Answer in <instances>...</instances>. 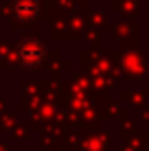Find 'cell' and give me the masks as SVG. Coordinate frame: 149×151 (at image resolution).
I'll list each match as a JSON object with an SVG mask.
<instances>
[{"instance_id":"obj_1","label":"cell","mask_w":149,"mask_h":151,"mask_svg":"<svg viewBox=\"0 0 149 151\" xmlns=\"http://www.w3.org/2000/svg\"><path fill=\"white\" fill-rule=\"evenodd\" d=\"M13 13L18 15L20 20L35 18V15L40 13V4H37V0H15L13 2Z\"/></svg>"}]
</instances>
